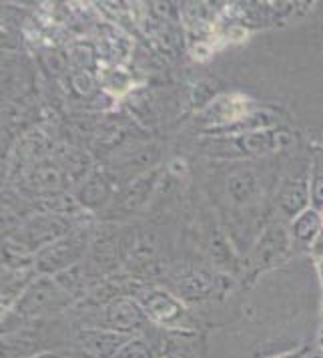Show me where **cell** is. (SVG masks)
<instances>
[{
  "label": "cell",
  "instance_id": "6da1fadb",
  "mask_svg": "<svg viewBox=\"0 0 323 358\" xmlns=\"http://www.w3.org/2000/svg\"><path fill=\"white\" fill-rule=\"evenodd\" d=\"M123 342H125L123 336L109 334V332H95V334H87L84 336V344L89 346V350L97 358L117 357Z\"/></svg>",
  "mask_w": 323,
  "mask_h": 358
},
{
  "label": "cell",
  "instance_id": "7a4b0ae2",
  "mask_svg": "<svg viewBox=\"0 0 323 358\" xmlns=\"http://www.w3.org/2000/svg\"><path fill=\"white\" fill-rule=\"evenodd\" d=\"M111 322L119 330H129L139 324V314L130 306H121L119 312H111Z\"/></svg>",
  "mask_w": 323,
  "mask_h": 358
},
{
  "label": "cell",
  "instance_id": "3957f363",
  "mask_svg": "<svg viewBox=\"0 0 323 358\" xmlns=\"http://www.w3.org/2000/svg\"><path fill=\"white\" fill-rule=\"evenodd\" d=\"M114 358H151V352L143 342H129L119 350Z\"/></svg>",
  "mask_w": 323,
  "mask_h": 358
},
{
  "label": "cell",
  "instance_id": "277c9868",
  "mask_svg": "<svg viewBox=\"0 0 323 358\" xmlns=\"http://www.w3.org/2000/svg\"><path fill=\"white\" fill-rule=\"evenodd\" d=\"M79 358H97V357H89V355H81Z\"/></svg>",
  "mask_w": 323,
  "mask_h": 358
},
{
  "label": "cell",
  "instance_id": "5b68a950",
  "mask_svg": "<svg viewBox=\"0 0 323 358\" xmlns=\"http://www.w3.org/2000/svg\"><path fill=\"white\" fill-rule=\"evenodd\" d=\"M45 358H50V357H45Z\"/></svg>",
  "mask_w": 323,
  "mask_h": 358
}]
</instances>
